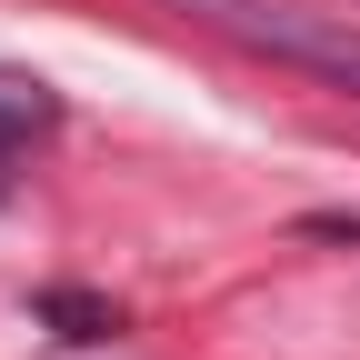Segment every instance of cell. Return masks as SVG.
Wrapping results in <instances>:
<instances>
[{"instance_id": "3", "label": "cell", "mask_w": 360, "mask_h": 360, "mask_svg": "<svg viewBox=\"0 0 360 360\" xmlns=\"http://www.w3.org/2000/svg\"><path fill=\"white\" fill-rule=\"evenodd\" d=\"M40 310L60 321V340H101V330H120V310H110V300H80V290H51Z\"/></svg>"}, {"instance_id": "2", "label": "cell", "mask_w": 360, "mask_h": 360, "mask_svg": "<svg viewBox=\"0 0 360 360\" xmlns=\"http://www.w3.org/2000/svg\"><path fill=\"white\" fill-rule=\"evenodd\" d=\"M40 130H60V90L40 80V70H11V60H0V150L40 141Z\"/></svg>"}, {"instance_id": "5", "label": "cell", "mask_w": 360, "mask_h": 360, "mask_svg": "<svg viewBox=\"0 0 360 360\" xmlns=\"http://www.w3.org/2000/svg\"><path fill=\"white\" fill-rule=\"evenodd\" d=\"M210 11H220V0H210Z\"/></svg>"}, {"instance_id": "1", "label": "cell", "mask_w": 360, "mask_h": 360, "mask_svg": "<svg viewBox=\"0 0 360 360\" xmlns=\"http://www.w3.org/2000/svg\"><path fill=\"white\" fill-rule=\"evenodd\" d=\"M240 30L260 40V51H281V60H300V70L360 90V40H350V30H310V20H240Z\"/></svg>"}, {"instance_id": "4", "label": "cell", "mask_w": 360, "mask_h": 360, "mask_svg": "<svg viewBox=\"0 0 360 360\" xmlns=\"http://www.w3.org/2000/svg\"><path fill=\"white\" fill-rule=\"evenodd\" d=\"M0 200H11V170H0Z\"/></svg>"}]
</instances>
